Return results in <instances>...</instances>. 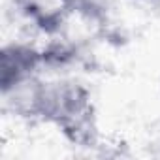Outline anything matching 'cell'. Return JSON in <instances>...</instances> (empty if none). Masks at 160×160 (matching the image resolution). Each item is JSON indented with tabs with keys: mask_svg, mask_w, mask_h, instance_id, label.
Instances as JSON below:
<instances>
[{
	"mask_svg": "<svg viewBox=\"0 0 160 160\" xmlns=\"http://www.w3.org/2000/svg\"><path fill=\"white\" fill-rule=\"evenodd\" d=\"M40 122L55 126L77 147H92L98 139L92 94L87 85L73 77L45 79Z\"/></svg>",
	"mask_w": 160,
	"mask_h": 160,
	"instance_id": "obj_1",
	"label": "cell"
},
{
	"mask_svg": "<svg viewBox=\"0 0 160 160\" xmlns=\"http://www.w3.org/2000/svg\"><path fill=\"white\" fill-rule=\"evenodd\" d=\"M43 47L25 42H12L0 51V91H8L28 77L40 75L45 70Z\"/></svg>",
	"mask_w": 160,
	"mask_h": 160,
	"instance_id": "obj_2",
	"label": "cell"
},
{
	"mask_svg": "<svg viewBox=\"0 0 160 160\" xmlns=\"http://www.w3.org/2000/svg\"><path fill=\"white\" fill-rule=\"evenodd\" d=\"M147 2H151V0H147Z\"/></svg>",
	"mask_w": 160,
	"mask_h": 160,
	"instance_id": "obj_3",
	"label": "cell"
}]
</instances>
